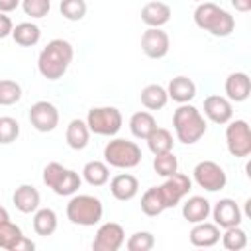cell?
<instances>
[{
	"label": "cell",
	"mask_w": 251,
	"mask_h": 251,
	"mask_svg": "<svg viewBox=\"0 0 251 251\" xmlns=\"http://www.w3.org/2000/svg\"><path fill=\"white\" fill-rule=\"evenodd\" d=\"M75 49L67 39H51L37 57V71L47 80H59L67 73L69 65L73 63Z\"/></svg>",
	"instance_id": "obj_1"
},
{
	"label": "cell",
	"mask_w": 251,
	"mask_h": 251,
	"mask_svg": "<svg viewBox=\"0 0 251 251\" xmlns=\"http://www.w3.org/2000/svg\"><path fill=\"white\" fill-rule=\"evenodd\" d=\"M173 129H175V135L180 143L192 145V143H196L204 137L208 126H206L204 114L196 106L186 102V104H178V108L175 110Z\"/></svg>",
	"instance_id": "obj_2"
},
{
	"label": "cell",
	"mask_w": 251,
	"mask_h": 251,
	"mask_svg": "<svg viewBox=\"0 0 251 251\" xmlns=\"http://www.w3.org/2000/svg\"><path fill=\"white\" fill-rule=\"evenodd\" d=\"M194 24L214 37H227L235 29V18L214 2H200L194 8Z\"/></svg>",
	"instance_id": "obj_3"
},
{
	"label": "cell",
	"mask_w": 251,
	"mask_h": 251,
	"mask_svg": "<svg viewBox=\"0 0 251 251\" xmlns=\"http://www.w3.org/2000/svg\"><path fill=\"white\" fill-rule=\"evenodd\" d=\"M67 220L75 226H96L104 216L102 200L92 194H73L67 204Z\"/></svg>",
	"instance_id": "obj_4"
},
{
	"label": "cell",
	"mask_w": 251,
	"mask_h": 251,
	"mask_svg": "<svg viewBox=\"0 0 251 251\" xmlns=\"http://www.w3.org/2000/svg\"><path fill=\"white\" fill-rule=\"evenodd\" d=\"M104 161L114 169H133L141 163V149L135 141L114 137L104 147Z\"/></svg>",
	"instance_id": "obj_5"
},
{
	"label": "cell",
	"mask_w": 251,
	"mask_h": 251,
	"mask_svg": "<svg viewBox=\"0 0 251 251\" xmlns=\"http://www.w3.org/2000/svg\"><path fill=\"white\" fill-rule=\"evenodd\" d=\"M124 118L122 112L114 106H96L90 108L86 114V126L90 133L104 135V137H114L122 129Z\"/></svg>",
	"instance_id": "obj_6"
},
{
	"label": "cell",
	"mask_w": 251,
	"mask_h": 251,
	"mask_svg": "<svg viewBox=\"0 0 251 251\" xmlns=\"http://www.w3.org/2000/svg\"><path fill=\"white\" fill-rule=\"evenodd\" d=\"M226 145L229 155L245 159L251 155V127L245 120H229L226 127Z\"/></svg>",
	"instance_id": "obj_7"
},
{
	"label": "cell",
	"mask_w": 251,
	"mask_h": 251,
	"mask_svg": "<svg viewBox=\"0 0 251 251\" xmlns=\"http://www.w3.org/2000/svg\"><path fill=\"white\" fill-rule=\"evenodd\" d=\"M192 180L200 188H204L208 192H218V190L226 188L227 175H226V171L216 161L206 159V161H200V163L194 165V169H192Z\"/></svg>",
	"instance_id": "obj_8"
},
{
	"label": "cell",
	"mask_w": 251,
	"mask_h": 251,
	"mask_svg": "<svg viewBox=\"0 0 251 251\" xmlns=\"http://www.w3.org/2000/svg\"><path fill=\"white\" fill-rule=\"evenodd\" d=\"M190 188H192V178L184 173H178V171L175 175L167 176L163 184H159V190L163 194L167 208H175L176 204H180L188 196Z\"/></svg>",
	"instance_id": "obj_9"
},
{
	"label": "cell",
	"mask_w": 251,
	"mask_h": 251,
	"mask_svg": "<svg viewBox=\"0 0 251 251\" xmlns=\"http://www.w3.org/2000/svg\"><path fill=\"white\" fill-rule=\"evenodd\" d=\"M29 124L41 133L53 131L59 126V110H57V106L47 102V100H37L29 108Z\"/></svg>",
	"instance_id": "obj_10"
},
{
	"label": "cell",
	"mask_w": 251,
	"mask_h": 251,
	"mask_svg": "<svg viewBox=\"0 0 251 251\" xmlns=\"http://www.w3.org/2000/svg\"><path fill=\"white\" fill-rule=\"evenodd\" d=\"M126 241V231L116 222H106L96 229V235L92 239L94 251H118Z\"/></svg>",
	"instance_id": "obj_11"
},
{
	"label": "cell",
	"mask_w": 251,
	"mask_h": 251,
	"mask_svg": "<svg viewBox=\"0 0 251 251\" xmlns=\"http://www.w3.org/2000/svg\"><path fill=\"white\" fill-rule=\"evenodd\" d=\"M210 216L214 218V224L220 229L231 227V226H239L243 220V212L239 208V204L233 198H220L214 208L210 210Z\"/></svg>",
	"instance_id": "obj_12"
},
{
	"label": "cell",
	"mask_w": 251,
	"mask_h": 251,
	"mask_svg": "<svg viewBox=\"0 0 251 251\" xmlns=\"http://www.w3.org/2000/svg\"><path fill=\"white\" fill-rule=\"evenodd\" d=\"M171 39L161 27H147L141 35V51L149 59H163L169 53Z\"/></svg>",
	"instance_id": "obj_13"
},
{
	"label": "cell",
	"mask_w": 251,
	"mask_h": 251,
	"mask_svg": "<svg viewBox=\"0 0 251 251\" xmlns=\"http://www.w3.org/2000/svg\"><path fill=\"white\" fill-rule=\"evenodd\" d=\"M204 118L212 124L224 126L233 118V102L220 94H210L204 98Z\"/></svg>",
	"instance_id": "obj_14"
},
{
	"label": "cell",
	"mask_w": 251,
	"mask_h": 251,
	"mask_svg": "<svg viewBox=\"0 0 251 251\" xmlns=\"http://www.w3.org/2000/svg\"><path fill=\"white\" fill-rule=\"evenodd\" d=\"M224 90H226V98L227 100H231V102H245L249 98V94H251L249 75L243 73V71H235V73L227 75Z\"/></svg>",
	"instance_id": "obj_15"
},
{
	"label": "cell",
	"mask_w": 251,
	"mask_h": 251,
	"mask_svg": "<svg viewBox=\"0 0 251 251\" xmlns=\"http://www.w3.org/2000/svg\"><path fill=\"white\" fill-rule=\"evenodd\" d=\"M110 192L116 200L120 202H127L131 198L137 196L139 192V180L137 176L129 175V173H120L110 180Z\"/></svg>",
	"instance_id": "obj_16"
},
{
	"label": "cell",
	"mask_w": 251,
	"mask_h": 251,
	"mask_svg": "<svg viewBox=\"0 0 251 251\" xmlns=\"http://www.w3.org/2000/svg\"><path fill=\"white\" fill-rule=\"evenodd\" d=\"M12 202L18 212L33 214L41 204V194L33 184H20L12 194Z\"/></svg>",
	"instance_id": "obj_17"
},
{
	"label": "cell",
	"mask_w": 251,
	"mask_h": 251,
	"mask_svg": "<svg viewBox=\"0 0 251 251\" xmlns=\"http://www.w3.org/2000/svg\"><path fill=\"white\" fill-rule=\"evenodd\" d=\"M220 227L214 224V222H198L194 224V227L190 229L188 233V239L194 247H214L218 241H220Z\"/></svg>",
	"instance_id": "obj_18"
},
{
	"label": "cell",
	"mask_w": 251,
	"mask_h": 251,
	"mask_svg": "<svg viewBox=\"0 0 251 251\" xmlns=\"http://www.w3.org/2000/svg\"><path fill=\"white\" fill-rule=\"evenodd\" d=\"M167 94H169V98H171L173 102H176V104H186V102H190V100L196 96V84L192 82V78L178 75V76H175V78L169 80V84H167Z\"/></svg>",
	"instance_id": "obj_19"
},
{
	"label": "cell",
	"mask_w": 251,
	"mask_h": 251,
	"mask_svg": "<svg viewBox=\"0 0 251 251\" xmlns=\"http://www.w3.org/2000/svg\"><path fill=\"white\" fill-rule=\"evenodd\" d=\"M171 20V8L165 2L153 0L141 8V22L147 27H163Z\"/></svg>",
	"instance_id": "obj_20"
},
{
	"label": "cell",
	"mask_w": 251,
	"mask_h": 251,
	"mask_svg": "<svg viewBox=\"0 0 251 251\" xmlns=\"http://www.w3.org/2000/svg\"><path fill=\"white\" fill-rule=\"evenodd\" d=\"M212 204L204 196H188L182 204V218L190 224H198L210 218Z\"/></svg>",
	"instance_id": "obj_21"
},
{
	"label": "cell",
	"mask_w": 251,
	"mask_h": 251,
	"mask_svg": "<svg viewBox=\"0 0 251 251\" xmlns=\"http://www.w3.org/2000/svg\"><path fill=\"white\" fill-rule=\"evenodd\" d=\"M65 139L71 149H75V151L84 149L90 141V129L86 126V120H80V118L71 120L67 126V131H65Z\"/></svg>",
	"instance_id": "obj_22"
},
{
	"label": "cell",
	"mask_w": 251,
	"mask_h": 251,
	"mask_svg": "<svg viewBox=\"0 0 251 251\" xmlns=\"http://www.w3.org/2000/svg\"><path fill=\"white\" fill-rule=\"evenodd\" d=\"M57 226H59V218L55 214V210L51 208H37L33 212V231L37 235H43V237H49L57 231Z\"/></svg>",
	"instance_id": "obj_23"
},
{
	"label": "cell",
	"mask_w": 251,
	"mask_h": 251,
	"mask_svg": "<svg viewBox=\"0 0 251 251\" xmlns=\"http://www.w3.org/2000/svg\"><path fill=\"white\" fill-rule=\"evenodd\" d=\"M12 39L22 45V47H33L39 43L41 39V29L37 24L33 22H22V24H16L14 29H12Z\"/></svg>",
	"instance_id": "obj_24"
},
{
	"label": "cell",
	"mask_w": 251,
	"mask_h": 251,
	"mask_svg": "<svg viewBox=\"0 0 251 251\" xmlns=\"http://www.w3.org/2000/svg\"><path fill=\"white\" fill-rule=\"evenodd\" d=\"M157 127V120L155 116L149 112V110H141V112H135L131 118H129V131L133 137L137 139H147V135Z\"/></svg>",
	"instance_id": "obj_25"
},
{
	"label": "cell",
	"mask_w": 251,
	"mask_h": 251,
	"mask_svg": "<svg viewBox=\"0 0 251 251\" xmlns=\"http://www.w3.org/2000/svg\"><path fill=\"white\" fill-rule=\"evenodd\" d=\"M139 100H141V104H143L147 110H161V108L167 106L169 94H167V88L161 86V84H147V86L141 90Z\"/></svg>",
	"instance_id": "obj_26"
},
{
	"label": "cell",
	"mask_w": 251,
	"mask_h": 251,
	"mask_svg": "<svg viewBox=\"0 0 251 251\" xmlns=\"http://www.w3.org/2000/svg\"><path fill=\"white\" fill-rule=\"evenodd\" d=\"M82 178L90 186H104L110 180V167L106 161H88L82 167Z\"/></svg>",
	"instance_id": "obj_27"
},
{
	"label": "cell",
	"mask_w": 251,
	"mask_h": 251,
	"mask_svg": "<svg viewBox=\"0 0 251 251\" xmlns=\"http://www.w3.org/2000/svg\"><path fill=\"white\" fill-rule=\"evenodd\" d=\"M145 141H147V147H149V151H151L153 155L169 153V151H173V145H175L173 133H171L169 129H165V127H159V126L147 135Z\"/></svg>",
	"instance_id": "obj_28"
},
{
	"label": "cell",
	"mask_w": 251,
	"mask_h": 251,
	"mask_svg": "<svg viewBox=\"0 0 251 251\" xmlns=\"http://www.w3.org/2000/svg\"><path fill=\"white\" fill-rule=\"evenodd\" d=\"M165 210H167V206H165V200H163V194H161L159 186L147 188V190L143 192V196H141V212H143L145 216L153 218V216L163 214Z\"/></svg>",
	"instance_id": "obj_29"
},
{
	"label": "cell",
	"mask_w": 251,
	"mask_h": 251,
	"mask_svg": "<svg viewBox=\"0 0 251 251\" xmlns=\"http://www.w3.org/2000/svg\"><path fill=\"white\" fill-rule=\"evenodd\" d=\"M22 239H24V233L18 224H14L12 220L0 224V249L18 251V245Z\"/></svg>",
	"instance_id": "obj_30"
},
{
	"label": "cell",
	"mask_w": 251,
	"mask_h": 251,
	"mask_svg": "<svg viewBox=\"0 0 251 251\" xmlns=\"http://www.w3.org/2000/svg\"><path fill=\"white\" fill-rule=\"evenodd\" d=\"M222 239V245L227 249V251H241L247 247V233L245 229H241L239 226H231V227H226L224 233L220 235Z\"/></svg>",
	"instance_id": "obj_31"
},
{
	"label": "cell",
	"mask_w": 251,
	"mask_h": 251,
	"mask_svg": "<svg viewBox=\"0 0 251 251\" xmlns=\"http://www.w3.org/2000/svg\"><path fill=\"white\" fill-rule=\"evenodd\" d=\"M153 169H155V173H157L159 176L167 178V176H171V175H175V173L178 171V159L175 157L173 151L155 155V159H153Z\"/></svg>",
	"instance_id": "obj_32"
},
{
	"label": "cell",
	"mask_w": 251,
	"mask_h": 251,
	"mask_svg": "<svg viewBox=\"0 0 251 251\" xmlns=\"http://www.w3.org/2000/svg\"><path fill=\"white\" fill-rule=\"evenodd\" d=\"M22 98V86L12 78H0V106H14Z\"/></svg>",
	"instance_id": "obj_33"
},
{
	"label": "cell",
	"mask_w": 251,
	"mask_h": 251,
	"mask_svg": "<svg viewBox=\"0 0 251 251\" xmlns=\"http://www.w3.org/2000/svg\"><path fill=\"white\" fill-rule=\"evenodd\" d=\"M80 184H82V176L76 171L67 169L65 176L61 178V182L57 184V188L53 192L59 194V196H73V194H76V190L80 188Z\"/></svg>",
	"instance_id": "obj_34"
},
{
	"label": "cell",
	"mask_w": 251,
	"mask_h": 251,
	"mask_svg": "<svg viewBox=\"0 0 251 251\" xmlns=\"http://www.w3.org/2000/svg\"><path fill=\"white\" fill-rule=\"evenodd\" d=\"M61 16L69 22H80L86 16V2L84 0H61Z\"/></svg>",
	"instance_id": "obj_35"
},
{
	"label": "cell",
	"mask_w": 251,
	"mask_h": 251,
	"mask_svg": "<svg viewBox=\"0 0 251 251\" xmlns=\"http://www.w3.org/2000/svg\"><path fill=\"white\" fill-rule=\"evenodd\" d=\"M124 243H126L127 251H149L155 247V235L151 231H135Z\"/></svg>",
	"instance_id": "obj_36"
},
{
	"label": "cell",
	"mask_w": 251,
	"mask_h": 251,
	"mask_svg": "<svg viewBox=\"0 0 251 251\" xmlns=\"http://www.w3.org/2000/svg\"><path fill=\"white\" fill-rule=\"evenodd\" d=\"M20 135V124L12 116H0V143H14Z\"/></svg>",
	"instance_id": "obj_37"
},
{
	"label": "cell",
	"mask_w": 251,
	"mask_h": 251,
	"mask_svg": "<svg viewBox=\"0 0 251 251\" xmlns=\"http://www.w3.org/2000/svg\"><path fill=\"white\" fill-rule=\"evenodd\" d=\"M65 173H67V167H63L61 163H57V161L47 163L45 169H43V184H45L47 188L55 190L57 184L61 182V178L65 176Z\"/></svg>",
	"instance_id": "obj_38"
},
{
	"label": "cell",
	"mask_w": 251,
	"mask_h": 251,
	"mask_svg": "<svg viewBox=\"0 0 251 251\" xmlns=\"http://www.w3.org/2000/svg\"><path fill=\"white\" fill-rule=\"evenodd\" d=\"M20 6H22V10H24L25 16L39 20V18H45L49 14L51 0H22Z\"/></svg>",
	"instance_id": "obj_39"
},
{
	"label": "cell",
	"mask_w": 251,
	"mask_h": 251,
	"mask_svg": "<svg viewBox=\"0 0 251 251\" xmlns=\"http://www.w3.org/2000/svg\"><path fill=\"white\" fill-rule=\"evenodd\" d=\"M12 29H14V22L8 14L0 12V39L4 37H10L12 35Z\"/></svg>",
	"instance_id": "obj_40"
},
{
	"label": "cell",
	"mask_w": 251,
	"mask_h": 251,
	"mask_svg": "<svg viewBox=\"0 0 251 251\" xmlns=\"http://www.w3.org/2000/svg\"><path fill=\"white\" fill-rule=\"evenodd\" d=\"M20 2H22V0H0V12L10 14V12H14V10L20 6Z\"/></svg>",
	"instance_id": "obj_41"
},
{
	"label": "cell",
	"mask_w": 251,
	"mask_h": 251,
	"mask_svg": "<svg viewBox=\"0 0 251 251\" xmlns=\"http://www.w3.org/2000/svg\"><path fill=\"white\" fill-rule=\"evenodd\" d=\"M231 6L237 10V12H249L251 10V0H231Z\"/></svg>",
	"instance_id": "obj_42"
},
{
	"label": "cell",
	"mask_w": 251,
	"mask_h": 251,
	"mask_svg": "<svg viewBox=\"0 0 251 251\" xmlns=\"http://www.w3.org/2000/svg\"><path fill=\"white\" fill-rule=\"evenodd\" d=\"M10 220V214H8V210L4 208V206H0V224H4V222H8Z\"/></svg>",
	"instance_id": "obj_43"
},
{
	"label": "cell",
	"mask_w": 251,
	"mask_h": 251,
	"mask_svg": "<svg viewBox=\"0 0 251 251\" xmlns=\"http://www.w3.org/2000/svg\"><path fill=\"white\" fill-rule=\"evenodd\" d=\"M192 2H196V4H200V2H208V0H192Z\"/></svg>",
	"instance_id": "obj_44"
}]
</instances>
